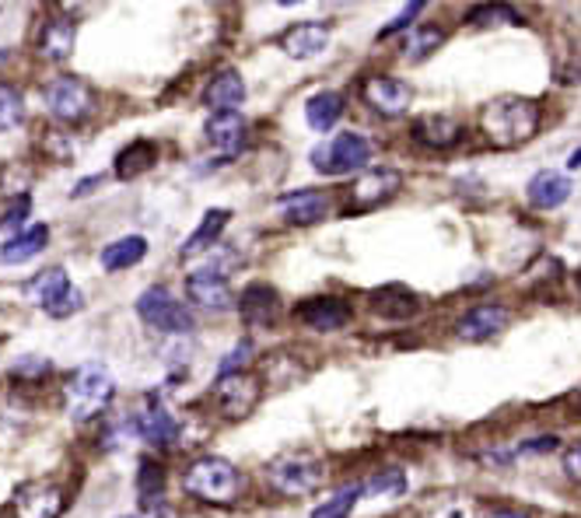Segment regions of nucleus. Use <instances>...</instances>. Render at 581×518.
I'll return each mask as SVG.
<instances>
[{
  "label": "nucleus",
  "instance_id": "obj_1",
  "mask_svg": "<svg viewBox=\"0 0 581 518\" xmlns=\"http://www.w3.org/2000/svg\"><path fill=\"white\" fill-rule=\"evenodd\" d=\"M539 130V106L518 95H505L483 106L480 112V133L494 147H518L536 137Z\"/></svg>",
  "mask_w": 581,
  "mask_h": 518
},
{
  "label": "nucleus",
  "instance_id": "obj_2",
  "mask_svg": "<svg viewBox=\"0 0 581 518\" xmlns=\"http://www.w3.org/2000/svg\"><path fill=\"white\" fill-rule=\"evenodd\" d=\"M183 487L204 505H231L242 494V473L221 455H204L197 463H189Z\"/></svg>",
  "mask_w": 581,
  "mask_h": 518
},
{
  "label": "nucleus",
  "instance_id": "obj_3",
  "mask_svg": "<svg viewBox=\"0 0 581 518\" xmlns=\"http://www.w3.org/2000/svg\"><path fill=\"white\" fill-rule=\"evenodd\" d=\"M116 396V382L102 364H81L67 386V410L74 420H95Z\"/></svg>",
  "mask_w": 581,
  "mask_h": 518
},
{
  "label": "nucleus",
  "instance_id": "obj_4",
  "mask_svg": "<svg viewBox=\"0 0 581 518\" xmlns=\"http://www.w3.org/2000/svg\"><path fill=\"white\" fill-rule=\"evenodd\" d=\"M266 480H270V487L284 497H308L322 487L326 470L319 459L308 452H284L266 466Z\"/></svg>",
  "mask_w": 581,
  "mask_h": 518
},
{
  "label": "nucleus",
  "instance_id": "obj_5",
  "mask_svg": "<svg viewBox=\"0 0 581 518\" xmlns=\"http://www.w3.org/2000/svg\"><path fill=\"white\" fill-rule=\"evenodd\" d=\"M368 162H372V141L354 130L337 133L333 141H326L313 151V165L322 176H351V172H361Z\"/></svg>",
  "mask_w": 581,
  "mask_h": 518
},
{
  "label": "nucleus",
  "instance_id": "obj_6",
  "mask_svg": "<svg viewBox=\"0 0 581 518\" xmlns=\"http://www.w3.org/2000/svg\"><path fill=\"white\" fill-rule=\"evenodd\" d=\"M138 316L151 326V330L168 333V337H183L193 330V312L168 291V287H147L138 298Z\"/></svg>",
  "mask_w": 581,
  "mask_h": 518
},
{
  "label": "nucleus",
  "instance_id": "obj_7",
  "mask_svg": "<svg viewBox=\"0 0 581 518\" xmlns=\"http://www.w3.org/2000/svg\"><path fill=\"white\" fill-rule=\"evenodd\" d=\"M29 295H35V301L43 305V312L50 319H70L85 309V295L74 287L67 271H56V266L53 271H43L29 284Z\"/></svg>",
  "mask_w": 581,
  "mask_h": 518
},
{
  "label": "nucleus",
  "instance_id": "obj_8",
  "mask_svg": "<svg viewBox=\"0 0 581 518\" xmlns=\"http://www.w3.org/2000/svg\"><path fill=\"white\" fill-rule=\"evenodd\" d=\"M64 508H67V494L53 480H29L11 497L14 518H61Z\"/></svg>",
  "mask_w": 581,
  "mask_h": 518
},
{
  "label": "nucleus",
  "instance_id": "obj_9",
  "mask_svg": "<svg viewBox=\"0 0 581 518\" xmlns=\"http://www.w3.org/2000/svg\"><path fill=\"white\" fill-rule=\"evenodd\" d=\"M361 99H364L368 109H375L379 117L396 120L410 109L414 91L406 81L393 78V74H372V78H364V85H361Z\"/></svg>",
  "mask_w": 581,
  "mask_h": 518
},
{
  "label": "nucleus",
  "instance_id": "obj_10",
  "mask_svg": "<svg viewBox=\"0 0 581 518\" xmlns=\"http://www.w3.org/2000/svg\"><path fill=\"white\" fill-rule=\"evenodd\" d=\"M260 378L249 375V372H235V375H218V386H215V399L228 420H242L256 410L260 403Z\"/></svg>",
  "mask_w": 581,
  "mask_h": 518
},
{
  "label": "nucleus",
  "instance_id": "obj_11",
  "mask_svg": "<svg viewBox=\"0 0 581 518\" xmlns=\"http://www.w3.org/2000/svg\"><path fill=\"white\" fill-rule=\"evenodd\" d=\"M403 186V176L396 168H368L361 172V179L351 186V207L347 214H358V210H375L385 200H393Z\"/></svg>",
  "mask_w": 581,
  "mask_h": 518
},
{
  "label": "nucleus",
  "instance_id": "obj_12",
  "mask_svg": "<svg viewBox=\"0 0 581 518\" xmlns=\"http://www.w3.org/2000/svg\"><path fill=\"white\" fill-rule=\"evenodd\" d=\"M91 91L85 81H77V78H53L46 85V106L56 120H64V123H77V120H85L88 112H91Z\"/></svg>",
  "mask_w": 581,
  "mask_h": 518
},
{
  "label": "nucleus",
  "instance_id": "obj_13",
  "mask_svg": "<svg viewBox=\"0 0 581 518\" xmlns=\"http://www.w3.org/2000/svg\"><path fill=\"white\" fill-rule=\"evenodd\" d=\"M186 295L193 305H200V309H207V312L231 309V284L218 266H200V271H193L186 277Z\"/></svg>",
  "mask_w": 581,
  "mask_h": 518
},
{
  "label": "nucleus",
  "instance_id": "obj_14",
  "mask_svg": "<svg viewBox=\"0 0 581 518\" xmlns=\"http://www.w3.org/2000/svg\"><path fill=\"white\" fill-rule=\"evenodd\" d=\"M133 428H138V434L154 449H165L179 438V420L172 417V410L158 396H147L141 417H133Z\"/></svg>",
  "mask_w": 581,
  "mask_h": 518
},
{
  "label": "nucleus",
  "instance_id": "obj_15",
  "mask_svg": "<svg viewBox=\"0 0 581 518\" xmlns=\"http://www.w3.org/2000/svg\"><path fill=\"white\" fill-rule=\"evenodd\" d=\"M508 319L512 316H508L505 305L483 301V305H473V309L456 322V333H459V340L483 343V340H494L501 330H505Z\"/></svg>",
  "mask_w": 581,
  "mask_h": 518
},
{
  "label": "nucleus",
  "instance_id": "obj_16",
  "mask_svg": "<svg viewBox=\"0 0 581 518\" xmlns=\"http://www.w3.org/2000/svg\"><path fill=\"white\" fill-rule=\"evenodd\" d=\"M207 133V144L218 151L221 158H235L239 151L245 147V137H249V126L239 112H215V117L207 120L204 126Z\"/></svg>",
  "mask_w": 581,
  "mask_h": 518
},
{
  "label": "nucleus",
  "instance_id": "obj_17",
  "mask_svg": "<svg viewBox=\"0 0 581 518\" xmlns=\"http://www.w3.org/2000/svg\"><path fill=\"white\" fill-rule=\"evenodd\" d=\"M239 312L249 330H270L281 316V295L270 284H253V287H245Z\"/></svg>",
  "mask_w": 581,
  "mask_h": 518
},
{
  "label": "nucleus",
  "instance_id": "obj_18",
  "mask_svg": "<svg viewBox=\"0 0 581 518\" xmlns=\"http://www.w3.org/2000/svg\"><path fill=\"white\" fill-rule=\"evenodd\" d=\"M298 319L316 333H337L351 322V305L343 298H313L298 309Z\"/></svg>",
  "mask_w": 581,
  "mask_h": 518
},
{
  "label": "nucleus",
  "instance_id": "obj_19",
  "mask_svg": "<svg viewBox=\"0 0 581 518\" xmlns=\"http://www.w3.org/2000/svg\"><path fill=\"white\" fill-rule=\"evenodd\" d=\"M326 43H329V25L326 22H298L277 40V46L290 56V60H308V56L322 53Z\"/></svg>",
  "mask_w": 581,
  "mask_h": 518
},
{
  "label": "nucleus",
  "instance_id": "obj_20",
  "mask_svg": "<svg viewBox=\"0 0 581 518\" xmlns=\"http://www.w3.org/2000/svg\"><path fill=\"white\" fill-rule=\"evenodd\" d=\"M526 194H529V203L536 210H557V207H564L571 200L574 186H571V176H564V172L547 168V172H536Z\"/></svg>",
  "mask_w": 581,
  "mask_h": 518
},
{
  "label": "nucleus",
  "instance_id": "obj_21",
  "mask_svg": "<svg viewBox=\"0 0 581 518\" xmlns=\"http://www.w3.org/2000/svg\"><path fill=\"white\" fill-rule=\"evenodd\" d=\"M242 102H245V81H242V74L231 67L218 70L204 88V106L215 112H239Z\"/></svg>",
  "mask_w": 581,
  "mask_h": 518
},
{
  "label": "nucleus",
  "instance_id": "obj_22",
  "mask_svg": "<svg viewBox=\"0 0 581 518\" xmlns=\"http://www.w3.org/2000/svg\"><path fill=\"white\" fill-rule=\"evenodd\" d=\"M277 210L287 218V224H319L329 214V197L319 189H298L277 200Z\"/></svg>",
  "mask_w": 581,
  "mask_h": 518
},
{
  "label": "nucleus",
  "instance_id": "obj_23",
  "mask_svg": "<svg viewBox=\"0 0 581 518\" xmlns=\"http://www.w3.org/2000/svg\"><path fill=\"white\" fill-rule=\"evenodd\" d=\"M46 242H50L46 224H35V228H29V232H18L14 239H8L4 245H0V263L22 266V263H29V260H35L39 253H43Z\"/></svg>",
  "mask_w": 581,
  "mask_h": 518
},
{
  "label": "nucleus",
  "instance_id": "obj_24",
  "mask_svg": "<svg viewBox=\"0 0 581 518\" xmlns=\"http://www.w3.org/2000/svg\"><path fill=\"white\" fill-rule=\"evenodd\" d=\"M414 137L428 147H456L462 141V123L445 117V112H431L414 123Z\"/></svg>",
  "mask_w": 581,
  "mask_h": 518
},
{
  "label": "nucleus",
  "instance_id": "obj_25",
  "mask_svg": "<svg viewBox=\"0 0 581 518\" xmlns=\"http://www.w3.org/2000/svg\"><path fill=\"white\" fill-rule=\"evenodd\" d=\"M138 497L141 508L151 515H165V470L154 459H144L138 473Z\"/></svg>",
  "mask_w": 581,
  "mask_h": 518
},
{
  "label": "nucleus",
  "instance_id": "obj_26",
  "mask_svg": "<svg viewBox=\"0 0 581 518\" xmlns=\"http://www.w3.org/2000/svg\"><path fill=\"white\" fill-rule=\"evenodd\" d=\"M74 40H77L74 22H67V18H50L43 32H39V49H43L46 60H67Z\"/></svg>",
  "mask_w": 581,
  "mask_h": 518
},
{
  "label": "nucleus",
  "instance_id": "obj_27",
  "mask_svg": "<svg viewBox=\"0 0 581 518\" xmlns=\"http://www.w3.org/2000/svg\"><path fill=\"white\" fill-rule=\"evenodd\" d=\"M305 120L319 133L333 130L343 120V95L340 91H316L313 99L305 102Z\"/></svg>",
  "mask_w": 581,
  "mask_h": 518
},
{
  "label": "nucleus",
  "instance_id": "obj_28",
  "mask_svg": "<svg viewBox=\"0 0 581 518\" xmlns=\"http://www.w3.org/2000/svg\"><path fill=\"white\" fill-rule=\"evenodd\" d=\"M228 221H231V210H221V207L207 210L197 232H193V235L183 242V256L189 260V256H200V253H207V249L221 239V232H224V224H228Z\"/></svg>",
  "mask_w": 581,
  "mask_h": 518
},
{
  "label": "nucleus",
  "instance_id": "obj_29",
  "mask_svg": "<svg viewBox=\"0 0 581 518\" xmlns=\"http://www.w3.org/2000/svg\"><path fill=\"white\" fill-rule=\"evenodd\" d=\"M147 256V239L141 235H127V239H116L102 249V266L109 274L116 271H130V266H138Z\"/></svg>",
  "mask_w": 581,
  "mask_h": 518
},
{
  "label": "nucleus",
  "instance_id": "obj_30",
  "mask_svg": "<svg viewBox=\"0 0 581 518\" xmlns=\"http://www.w3.org/2000/svg\"><path fill=\"white\" fill-rule=\"evenodd\" d=\"M372 309L385 319H410L420 312V301H417V295L406 291V287L393 284V287H382V291L372 295Z\"/></svg>",
  "mask_w": 581,
  "mask_h": 518
},
{
  "label": "nucleus",
  "instance_id": "obj_31",
  "mask_svg": "<svg viewBox=\"0 0 581 518\" xmlns=\"http://www.w3.org/2000/svg\"><path fill=\"white\" fill-rule=\"evenodd\" d=\"M154 162H158V147L141 137V141L127 144L120 155H116V176H120V179H138L141 172H147Z\"/></svg>",
  "mask_w": 581,
  "mask_h": 518
},
{
  "label": "nucleus",
  "instance_id": "obj_32",
  "mask_svg": "<svg viewBox=\"0 0 581 518\" xmlns=\"http://www.w3.org/2000/svg\"><path fill=\"white\" fill-rule=\"evenodd\" d=\"M441 43H445V32H441V29H435V25H417V29L406 32V40H403V60H410V64L428 60V56H431Z\"/></svg>",
  "mask_w": 581,
  "mask_h": 518
},
{
  "label": "nucleus",
  "instance_id": "obj_33",
  "mask_svg": "<svg viewBox=\"0 0 581 518\" xmlns=\"http://www.w3.org/2000/svg\"><path fill=\"white\" fill-rule=\"evenodd\" d=\"M470 29H501V25H518V14L505 4H480L470 11Z\"/></svg>",
  "mask_w": 581,
  "mask_h": 518
},
{
  "label": "nucleus",
  "instance_id": "obj_34",
  "mask_svg": "<svg viewBox=\"0 0 581 518\" xmlns=\"http://www.w3.org/2000/svg\"><path fill=\"white\" fill-rule=\"evenodd\" d=\"M361 494H364V487H358V484L343 487V491H337L333 497H329L326 505H319V508L313 511V518H347V515L354 511V505H358Z\"/></svg>",
  "mask_w": 581,
  "mask_h": 518
},
{
  "label": "nucleus",
  "instance_id": "obj_35",
  "mask_svg": "<svg viewBox=\"0 0 581 518\" xmlns=\"http://www.w3.org/2000/svg\"><path fill=\"white\" fill-rule=\"evenodd\" d=\"M25 117V102H22V91L11 88V85H0V133L14 130Z\"/></svg>",
  "mask_w": 581,
  "mask_h": 518
},
{
  "label": "nucleus",
  "instance_id": "obj_36",
  "mask_svg": "<svg viewBox=\"0 0 581 518\" xmlns=\"http://www.w3.org/2000/svg\"><path fill=\"white\" fill-rule=\"evenodd\" d=\"M364 494H382V497H399L406 491V476L399 470H382L368 484H361Z\"/></svg>",
  "mask_w": 581,
  "mask_h": 518
},
{
  "label": "nucleus",
  "instance_id": "obj_37",
  "mask_svg": "<svg viewBox=\"0 0 581 518\" xmlns=\"http://www.w3.org/2000/svg\"><path fill=\"white\" fill-rule=\"evenodd\" d=\"M29 210H32V197L22 194L14 203H8L4 214H0V228H8V232H18V228L29 221Z\"/></svg>",
  "mask_w": 581,
  "mask_h": 518
},
{
  "label": "nucleus",
  "instance_id": "obj_38",
  "mask_svg": "<svg viewBox=\"0 0 581 518\" xmlns=\"http://www.w3.org/2000/svg\"><path fill=\"white\" fill-rule=\"evenodd\" d=\"M473 502H467V497H449V502H438L424 518H473Z\"/></svg>",
  "mask_w": 581,
  "mask_h": 518
},
{
  "label": "nucleus",
  "instance_id": "obj_39",
  "mask_svg": "<svg viewBox=\"0 0 581 518\" xmlns=\"http://www.w3.org/2000/svg\"><path fill=\"white\" fill-rule=\"evenodd\" d=\"M424 11V4H406L403 8V14L396 18V22H390L382 32H379V40H390V35H396V32H406L414 22H417V14Z\"/></svg>",
  "mask_w": 581,
  "mask_h": 518
},
{
  "label": "nucleus",
  "instance_id": "obj_40",
  "mask_svg": "<svg viewBox=\"0 0 581 518\" xmlns=\"http://www.w3.org/2000/svg\"><path fill=\"white\" fill-rule=\"evenodd\" d=\"M43 372H50V364L43 357H22L11 368V375H43Z\"/></svg>",
  "mask_w": 581,
  "mask_h": 518
},
{
  "label": "nucleus",
  "instance_id": "obj_41",
  "mask_svg": "<svg viewBox=\"0 0 581 518\" xmlns=\"http://www.w3.org/2000/svg\"><path fill=\"white\" fill-rule=\"evenodd\" d=\"M564 473H568L571 480H578V484H581V441H578V445H571V449L564 452Z\"/></svg>",
  "mask_w": 581,
  "mask_h": 518
},
{
  "label": "nucleus",
  "instance_id": "obj_42",
  "mask_svg": "<svg viewBox=\"0 0 581 518\" xmlns=\"http://www.w3.org/2000/svg\"><path fill=\"white\" fill-rule=\"evenodd\" d=\"M483 518H529L526 511H515V508H494L491 515H483Z\"/></svg>",
  "mask_w": 581,
  "mask_h": 518
},
{
  "label": "nucleus",
  "instance_id": "obj_43",
  "mask_svg": "<svg viewBox=\"0 0 581 518\" xmlns=\"http://www.w3.org/2000/svg\"><path fill=\"white\" fill-rule=\"evenodd\" d=\"M568 165H571V168H581V147L574 151V155H571V162H568Z\"/></svg>",
  "mask_w": 581,
  "mask_h": 518
},
{
  "label": "nucleus",
  "instance_id": "obj_44",
  "mask_svg": "<svg viewBox=\"0 0 581 518\" xmlns=\"http://www.w3.org/2000/svg\"><path fill=\"white\" fill-rule=\"evenodd\" d=\"M4 56H8V53H4V49H0V64H4Z\"/></svg>",
  "mask_w": 581,
  "mask_h": 518
},
{
  "label": "nucleus",
  "instance_id": "obj_45",
  "mask_svg": "<svg viewBox=\"0 0 581 518\" xmlns=\"http://www.w3.org/2000/svg\"><path fill=\"white\" fill-rule=\"evenodd\" d=\"M120 518H138V515H120Z\"/></svg>",
  "mask_w": 581,
  "mask_h": 518
}]
</instances>
